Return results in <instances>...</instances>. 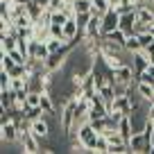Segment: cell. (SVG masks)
Returning <instances> with one entry per match:
<instances>
[{
  "mask_svg": "<svg viewBox=\"0 0 154 154\" xmlns=\"http://www.w3.org/2000/svg\"><path fill=\"white\" fill-rule=\"evenodd\" d=\"M41 106H43V111H45V113H50V116H57V106H54L52 95H50L48 91H43V93H41Z\"/></svg>",
  "mask_w": 154,
  "mask_h": 154,
  "instance_id": "obj_12",
  "label": "cell"
},
{
  "mask_svg": "<svg viewBox=\"0 0 154 154\" xmlns=\"http://www.w3.org/2000/svg\"><path fill=\"white\" fill-rule=\"evenodd\" d=\"M68 20V16L63 11H50V25H63Z\"/></svg>",
  "mask_w": 154,
  "mask_h": 154,
  "instance_id": "obj_19",
  "label": "cell"
},
{
  "mask_svg": "<svg viewBox=\"0 0 154 154\" xmlns=\"http://www.w3.org/2000/svg\"><path fill=\"white\" fill-rule=\"evenodd\" d=\"M72 7H75V14H84V11H91L93 0H75Z\"/></svg>",
  "mask_w": 154,
  "mask_h": 154,
  "instance_id": "obj_16",
  "label": "cell"
},
{
  "mask_svg": "<svg viewBox=\"0 0 154 154\" xmlns=\"http://www.w3.org/2000/svg\"><path fill=\"white\" fill-rule=\"evenodd\" d=\"M0 131H2V140L5 143H14V140H18L20 138V127L16 125L14 120H9V122H5V125H0Z\"/></svg>",
  "mask_w": 154,
  "mask_h": 154,
  "instance_id": "obj_4",
  "label": "cell"
},
{
  "mask_svg": "<svg viewBox=\"0 0 154 154\" xmlns=\"http://www.w3.org/2000/svg\"><path fill=\"white\" fill-rule=\"evenodd\" d=\"M118 25H120V14H118V11L111 7V9L102 16V23H100L102 36H104V34H109V32H113V29H118Z\"/></svg>",
  "mask_w": 154,
  "mask_h": 154,
  "instance_id": "obj_2",
  "label": "cell"
},
{
  "mask_svg": "<svg viewBox=\"0 0 154 154\" xmlns=\"http://www.w3.org/2000/svg\"><path fill=\"white\" fill-rule=\"evenodd\" d=\"M149 32H152V34H154V23H152V27H149Z\"/></svg>",
  "mask_w": 154,
  "mask_h": 154,
  "instance_id": "obj_25",
  "label": "cell"
},
{
  "mask_svg": "<svg viewBox=\"0 0 154 154\" xmlns=\"http://www.w3.org/2000/svg\"><path fill=\"white\" fill-rule=\"evenodd\" d=\"M136 16H138V20H136V23L149 25V27H152V23H154V11L149 9V7H136Z\"/></svg>",
  "mask_w": 154,
  "mask_h": 154,
  "instance_id": "obj_8",
  "label": "cell"
},
{
  "mask_svg": "<svg viewBox=\"0 0 154 154\" xmlns=\"http://www.w3.org/2000/svg\"><path fill=\"white\" fill-rule=\"evenodd\" d=\"M77 100H79V97H68L66 104H63V109H61V113H59V122H61V129L66 131V134L72 129V127H75V109H77Z\"/></svg>",
  "mask_w": 154,
  "mask_h": 154,
  "instance_id": "obj_1",
  "label": "cell"
},
{
  "mask_svg": "<svg viewBox=\"0 0 154 154\" xmlns=\"http://www.w3.org/2000/svg\"><path fill=\"white\" fill-rule=\"evenodd\" d=\"M147 66H149V57H147V52H145V50H138V52L131 54V68H134L136 75H138V72H143Z\"/></svg>",
  "mask_w": 154,
  "mask_h": 154,
  "instance_id": "obj_6",
  "label": "cell"
},
{
  "mask_svg": "<svg viewBox=\"0 0 154 154\" xmlns=\"http://www.w3.org/2000/svg\"><path fill=\"white\" fill-rule=\"evenodd\" d=\"M136 20H138V16H136V9L129 11V14H120V25H118V27H120L122 32H127V34H134Z\"/></svg>",
  "mask_w": 154,
  "mask_h": 154,
  "instance_id": "obj_7",
  "label": "cell"
},
{
  "mask_svg": "<svg viewBox=\"0 0 154 154\" xmlns=\"http://www.w3.org/2000/svg\"><path fill=\"white\" fill-rule=\"evenodd\" d=\"M125 50H127L129 54H134V52H138V50H143V45H140V41H138V36H136V34H129V36H127Z\"/></svg>",
  "mask_w": 154,
  "mask_h": 154,
  "instance_id": "obj_14",
  "label": "cell"
},
{
  "mask_svg": "<svg viewBox=\"0 0 154 154\" xmlns=\"http://www.w3.org/2000/svg\"><path fill=\"white\" fill-rule=\"evenodd\" d=\"M149 152L154 154V134H152V147H149Z\"/></svg>",
  "mask_w": 154,
  "mask_h": 154,
  "instance_id": "obj_24",
  "label": "cell"
},
{
  "mask_svg": "<svg viewBox=\"0 0 154 154\" xmlns=\"http://www.w3.org/2000/svg\"><path fill=\"white\" fill-rule=\"evenodd\" d=\"M0 48H2V52H11L18 48V38L11 34H0Z\"/></svg>",
  "mask_w": 154,
  "mask_h": 154,
  "instance_id": "obj_10",
  "label": "cell"
},
{
  "mask_svg": "<svg viewBox=\"0 0 154 154\" xmlns=\"http://www.w3.org/2000/svg\"><path fill=\"white\" fill-rule=\"evenodd\" d=\"M45 116V111H43V106H29V109H25V120H38V118H43Z\"/></svg>",
  "mask_w": 154,
  "mask_h": 154,
  "instance_id": "obj_15",
  "label": "cell"
},
{
  "mask_svg": "<svg viewBox=\"0 0 154 154\" xmlns=\"http://www.w3.org/2000/svg\"><path fill=\"white\" fill-rule=\"evenodd\" d=\"M109 147H111L109 138H106V136H97V143H95V152H97V154H106V152H109Z\"/></svg>",
  "mask_w": 154,
  "mask_h": 154,
  "instance_id": "obj_17",
  "label": "cell"
},
{
  "mask_svg": "<svg viewBox=\"0 0 154 154\" xmlns=\"http://www.w3.org/2000/svg\"><path fill=\"white\" fill-rule=\"evenodd\" d=\"M111 2V7H118V5H122V0H109Z\"/></svg>",
  "mask_w": 154,
  "mask_h": 154,
  "instance_id": "obj_23",
  "label": "cell"
},
{
  "mask_svg": "<svg viewBox=\"0 0 154 154\" xmlns=\"http://www.w3.org/2000/svg\"><path fill=\"white\" fill-rule=\"evenodd\" d=\"M70 2H75V0H70Z\"/></svg>",
  "mask_w": 154,
  "mask_h": 154,
  "instance_id": "obj_26",
  "label": "cell"
},
{
  "mask_svg": "<svg viewBox=\"0 0 154 154\" xmlns=\"http://www.w3.org/2000/svg\"><path fill=\"white\" fill-rule=\"evenodd\" d=\"M109 9H111V2H109V0H93L91 14H93V16H100V18H102V16H104Z\"/></svg>",
  "mask_w": 154,
  "mask_h": 154,
  "instance_id": "obj_11",
  "label": "cell"
},
{
  "mask_svg": "<svg viewBox=\"0 0 154 154\" xmlns=\"http://www.w3.org/2000/svg\"><path fill=\"white\" fill-rule=\"evenodd\" d=\"M29 129H32V134L36 136L41 143H45L48 140V136H50V125H48V118H38V120H32L29 122Z\"/></svg>",
  "mask_w": 154,
  "mask_h": 154,
  "instance_id": "obj_3",
  "label": "cell"
},
{
  "mask_svg": "<svg viewBox=\"0 0 154 154\" xmlns=\"http://www.w3.org/2000/svg\"><path fill=\"white\" fill-rule=\"evenodd\" d=\"M50 36L63 38V25H50Z\"/></svg>",
  "mask_w": 154,
  "mask_h": 154,
  "instance_id": "obj_21",
  "label": "cell"
},
{
  "mask_svg": "<svg viewBox=\"0 0 154 154\" xmlns=\"http://www.w3.org/2000/svg\"><path fill=\"white\" fill-rule=\"evenodd\" d=\"M138 36V41H140V45H143V50L147 48L149 43H154V34L152 32H140V34H136Z\"/></svg>",
  "mask_w": 154,
  "mask_h": 154,
  "instance_id": "obj_20",
  "label": "cell"
},
{
  "mask_svg": "<svg viewBox=\"0 0 154 154\" xmlns=\"http://www.w3.org/2000/svg\"><path fill=\"white\" fill-rule=\"evenodd\" d=\"M100 23H102V18H100V16H91L88 25L84 27V41H91V38H100V36H102Z\"/></svg>",
  "mask_w": 154,
  "mask_h": 154,
  "instance_id": "obj_5",
  "label": "cell"
},
{
  "mask_svg": "<svg viewBox=\"0 0 154 154\" xmlns=\"http://www.w3.org/2000/svg\"><path fill=\"white\" fill-rule=\"evenodd\" d=\"M29 106H41V93H36V91H29V93H27L25 109H29Z\"/></svg>",
  "mask_w": 154,
  "mask_h": 154,
  "instance_id": "obj_18",
  "label": "cell"
},
{
  "mask_svg": "<svg viewBox=\"0 0 154 154\" xmlns=\"http://www.w3.org/2000/svg\"><path fill=\"white\" fill-rule=\"evenodd\" d=\"M136 88H138V93L143 95V100L154 102V88H152V84H147V82H136Z\"/></svg>",
  "mask_w": 154,
  "mask_h": 154,
  "instance_id": "obj_13",
  "label": "cell"
},
{
  "mask_svg": "<svg viewBox=\"0 0 154 154\" xmlns=\"http://www.w3.org/2000/svg\"><path fill=\"white\" fill-rule=\"evenodd\" d=\"M147 118L154 120V102H149V106H147Z\"/></svg>",
  "mask_w": 154,
  "mask_h": 154,
  "instance_id": "obj_22",
  "label": "cell"
},
{
  "mask_svg": "<svg viewBox=\"0 0 154 154\" xmlns=\"http://www.w3.org/2000/svg\"><path fill=\"white\" fill-rule=\"evenodd\" d=\"M127 36H129V34H127V32H122V29L118 27V29H113V32L104 34L102 38H106V41H111V43H118V45H122V48H125V43H127Z\"/></svg>",
  "mask_w": 154,
  "mask_h": 154,
  "instance_id": "obj_9",
  "label": "cell"
}]
</instances>
